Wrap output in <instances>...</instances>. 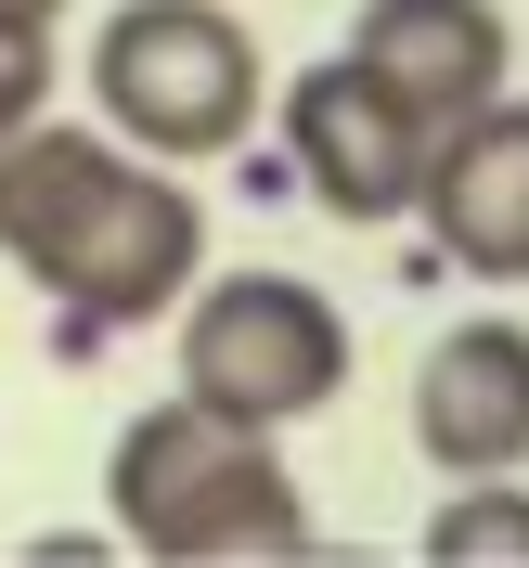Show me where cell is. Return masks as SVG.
Segmentation results:
<instances>
[{
  "mask_svg": "<svg viewBox=\"0 0 529 568\" xmlns=\"http://www.w3.org/2000/svg\"><path fill=\"white\" fill-rule=\"evenodd\" d=\"M426 556L439 568H529V491L517 478H452L439 517H426Z\"/></svg>",
  "mask_w": 529,
  "mask_h": 568,
  "instance_id": "9c48e42d",
  "label": "cell"
},
{
  "mask_svg": "<svg viewBox=\"0 0 529 568\" xmlns=\"http://www.w3.org/2000/svg\"><path fill=\"white\" fill-rule=\"evenodd\" d=\"M349 388V311L297 272H194L181 284V400H207L233 426H311Z\"/></svg>",
  "mask_w": 529,
  "mask_h": 568,
  "instance_id": "277c9868",
  "label": "cell"
},
{
  "mask_svg": "<svg viewBox=\"0 0 529 568\" xmlns=\"http://www.w3.org/2000/svg\"><path fill=\"white\" fill-rule=\"evenodd\" d=\"M349 65L439 142L452 116H478L491 91H517V13H503V0H362Z\"/></svg>",
  "mask_w": 529,
  "mask_h": 568,
  "instance_id": "52a82bcc",
  "label": "cell"
},
{
  "mask_svg": "<svg viewBox=\"0 0 529 568\" xmlns=\"http://www.w3.org/2000/svg\"><path fill=\"white\" fill-rule=\"evenodd\" d=\"M104 517L155 568H284V556H311V491L272 453V426H233L181 388L116 426Z\"/></svg>",
  "mask_w": 529,
  "mask_h": 568,
  "instance_id": "7a4b0ae2",
  "label": "cell"
},
{
  "mask_svg": "<svg viewBox=\"0 0 529 568\" xmlns=\"http://www.w3.org/2000/svg\"><path fill=\"white\" fill-rule=\"evenodd\" d=\"M414 453L439 478H529V323L465 311L414 362Z\"/></svg>",
  "mask_w": 529,
  "mask_h": 568,
  "instance_id": "ba28073f",
  "label": "cell"
},
{
  "mask_svg": "<svg viewBox=\"0 0 529 568\" xmlns=\"http://www.w3.org/2000/svg\"><path fill=\"white\" fill-rule=\"evenodd\" d=\"M52 91H65V65H52V27H13V13H0V130L52 116Z\"/></svg>",
  "mask_w": 529,
  "mask_h": 568,
  "instance_id": "30bf717a",
  "label": "cell"
},
{
  "mask_svg": "<svg viewBox=\"0 0 529 568\" xmlns=\"http://www.w3.org/2000/svg\"><path fill=\"white\" fill-rule=\"evenodd\" d=\"M414 220L426 258L465 284H529V91H491L478 116L426 142L414 169Z\"/></svg>",
  "mask_w": 529,
  "mask_h": 568,
  "instance_id": "5b68a950",
  "label": "cell"
},
{
  "mask_svg": "<svg viewBox=\"0 0 529 568\" xmlns=\"http://www.w3.org/2000/svg\"><path fill=\"white\" fill-rule=\"evenodd\" d=\"M0 258L65 311V336H130V323H169L181 284L207 272V207L181 194L155 155L91 116H27L0 130Z\"/></svg>",
  "mask_w": 529,
  "mask_h": 568,
  "instance_id": "6da1fadb",
  "label": "cell"
},
{
  "mask_svg": "<svg viewBox=\"0 0 529 568\" xmlns=\"http://www.w3.org/2000/svg\"><path fill=\"white\" fill-rule=\"evenodd\" d=\"M91 104L130 155L155 169H207L258 130L272 104V65H258V27L233 0H116L91 27Z\"/></svg>",
  "mask_w": 529,
  "mask_h": 568,
  "instance_id": "3957f363",
  "label": "cell"
},
{
  "mask_svg": "<svg viewBox=\"0 0 529 568\" xmlns=\"http://www.w3.org/2000/svg\"><path fill=\"white\" fill-rule=\"evenodd\" d=\"M284 155H297V181H311L323 220H362V233L414 220L426 130L349 65V52H336V65H311V78H284Z\"/></svg>",
  "mask_w": 529,
  "mask_h": 568,
  "instance_id": "8992f818",
  "label": "cell"
},
{
  "mask_svg": "<svg viewBox=\"0 0 529 568\" xmlns=\"http://www.w3.org/2000/svg\"><path fill=\"white\" fill-rule=\"evenodd\" d=\"M0 13H13V27H52V13H65V0H0Z\"/></svg>",
  "mask_w": 529,
  "mask_h": 568,
  "instance_id": "8fae6325",
  "label": "cell"
}]
</instances>
